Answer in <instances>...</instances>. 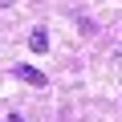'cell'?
Masks as SVG:
<instances>
[{"label":"cell","mask_w":122,"mask_h":122,"mask_svg":"<svg viewBox=\"0 0 122 122\" xmlns=\"http://www.w3.org/2000/svg\"><path fill=\"white\" fill-rule=\"evenodd\" d=\"M12 77L16 81H25V86H37V90H45L49 81H45V73L41 69H33V65H25V61H20V65H12Z\"/></svg>","instance_id":"obj_1"},{"label":"cell","mask_w":122,"mask_h":122,"mask_svg":"<svg viewBox=\"0 0 122 122\" xmlns=\"http://www.w3.org/2000/svg\"><path fill=\"white\" fill-rule=\"evenodd\" d=\"M29 49H33V53H45V49H49V33H45V25H37V29L29 33Z\"/></svg>","instance_id":"obj_2"},{"label":"cell","mask_w":122,"mask_h":122,"mask_svg":"<svg viewBox=\"0 0 122 122\" xmlns=\"http://www.w3.org/2000/svg\"><path fill=\"white\" fill-rule=\"evenodd\" d=\"M0 4H8V0H0Z\"/></svg>","instance_id":"obj_3"}]
</instances>
